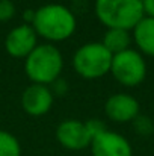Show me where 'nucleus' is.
Returning <instances> with one entry per match:
<instances>
[{"label": "nucleus", "instance_id": "f257e3e1", "mask_svg": "<svg viewBox=\"0 0 154 156\" xmlns=\"http://www.w3.org/2000/svg\"><path fill=\"white\" fill-rule=\"evenodd\" d=\"M30 26L38 37L51 43H59L74 34L77 21L67 6L60 3H47L35 11Z\"/></svg>", "mask_w": 154, "mask_h": 156}, {"label": "nucleus", "instance_id": "f03ea898", "mask_svg": "<svg viewBox=\"0 0 154 156\" xmlns=\"http://www.w3.org/2000/svg\"><path fill=\"white\" fill-rule=\"evenodd\" d=\"M63 58L56 46L50 43L38 44L24 61V71L32 83L51 85L60 77Z\"/></svg>", "mask_w": 154, "mask_h": 156}, {"label": "nucleus", "instance_id": "7ed1b4c3", "mask_svg": "<svg viewBox=\"0 0 154 156\" xmlns=\"http://www.w3.org/2000/svg\"><path fill=\"white\" fill-rule=\"evenodd\" d=\"M94 9L107 29L133 30L145 17L142 0H95Z\"/></svg>", "mask_w": 154, "mask_h": 156}, {"label": "nucleus", "instance_id": "20e7f679", "mask_svg": "<svg viewBox=\"0 0 154 156\" xmlns=\"http://www.w3.org/2000/svg\"><path fill=\"white\" fill-rule=\"evenodd\" d=\"M113 55L101 43L80 46L73 56V67L83 79H98L110 71Z\"/></svg>", "mask_w": 154, "mask_h": 156}, {"label": "nucleus", "instance_id": "39448f33", "mask_svg": "<svg viewBox=\"0 0 154 156\" xmlns=\"http://www.w3.org/2000/svg\"><path fill=\"white\" fill-rule=\"evenodd\" d=\"M110 73L124 87H136L142 83L147 76V62L144 55L135 49H127L113 55Z\"/></svg>", "mask_w": 154, "mask_h": 156}, {"label": "nucleus", "instance_id": "423d86ee", "mask_svg": "<svg viewBox=\"0 0 154 156\" xmlns=\"http://www.w3.org/2000/svg\"><path fill=\"white\" fill-rule=\"evenodd\" d=\"M56 140L57 143L68 150H82L91 146L92 138L89 136L86 126L80 120H63L56 127Z\"/></svg>", "mask_w": 154, "mask_h": 156}, {"label": "nucleus", "instance_id": "0eeeda50", "mask_svg": "<svg viewBox=\"0 0 154 156\" xmlns=\"http://www.w3.org/2000/svg\"><path fill=\"white\" fill-rule=\"evenodd\" d=\"M38 35L29 23L15 26L5 38V49L12 58H27L30 52L38 46Z\"/></svg>", "mask_w": 154, "mask_h": 156}, {"label": "nucleus", "instance_id": "6e6552de", "mask_svg": "<svg viewBox=\"0 0 154 156\" xmlns=\"http://www.w3.org/2000/svg\"><path fill=\"white\" fill-rule=\"evenodd\" d=\"M92 156H133V149L125 136L113 130H104L91 141Z\"/></svg>", "mask_w": 154, "mask_h": 156}, {"label": "nucleus", "instance_id": "1a4fd4ad", "mask_svg": "<svg viewBox=\"0 0 154 156\" xmlns=\"http://www.w3.org/2000/svg\"><path fill=\"white\" fill-rule=\"evenodd\" d=\"M139 102L127 93H116L110 96L104 103V112L109 120L116 123L133 121L139 115Z\"/></svg>", "mask_w": 154, "mask_h": 156}, {"label": "nucleus", "instance_id": "9d476101", "mask_svg": "<svg viewBox=\"0 0 154 156\" xmlns=\"http://www.w3.org/2000/svg\"><path fill=\"white\" fill-rule=\"evenodd\" d=\"M21 106L32 117L46 115L53 106V93L47 85L32 83L21 94Z\"/></svg>", "mask_w": 154, "mask_h": 156}, {"label": "nucleus", "instance_id": "9b49d317", "mask_svg": "<svg viewBox=\"0 0 154 156\" xmlns=\"http://www.w3.org/2000/svg\"><path fill=\"white\" fill-rule=\"evenodd\" d=\"M133 41L139 53L154 58V18L144 17L133 27Z\"/></svg>", "mask_w": 154, "mask_h": 156}, {"label": "nucleus", "instance_id": "f8f14e48", "mask_svg": "<svg viewBox=\"0 0 154 156\" xmlns=\"http://www.w3.org/2000/svg\"><path fill=\"white\" fill-rule=\"evenodd\" d=\"M101 44L112 53H121L127 49H130L132 44V35L130 30H124V29H107L104 37H103Z\"/></svg>", "mask_w": 154, "mask_h": 156}, {"label": "nucleus", "instance_id": "ddd939ff", "mask_svg": "<svg viewBox=\"0 0 154 156\" xmlns=\"http://www.w3.org/2000/svg\"><path fill=\"white\" fill-rule=\"evenodd\" d=\"M0 156H21V146L11 132L0 130Z\"/></svg>", "mask_w": 154, "mask_h": 156}, {"label": "nucleus", "instance_id": "4468645a", "mask_svg": "<svg viewBox=\"0 0 154 156\" xmlns=\"http://www.w3.org/2000/svg\"><path fill=\"white\" fill-rule=\"evenodd\" d=\"M132 126H133V130L141 136H150L151 133H154V121L147 115L139 114L132 121Z\"/></svg>", "mask_w": 154, "mask_h": 156}, {"label": "nucleus", "instance_id": "2eb2a0df", "mask_svg": "<svg viewBox=\"0 0 154 156\" xmlns=\"http://www.w3.org/2000/svg\"><path fill=\"white\" fill-rule=\"evenodd\" d=\"M15 15V5L12 0H0V21H8Z\"/></svg>", "mask_w": 154, "mask_h": 156}, {"label": "nucleus", "instance_id": "dca6fc26", "mask_svg": "<svg viewBox=\"0 0 154 156\" xmlns=\"http://www.w3.org/2000/svg\"><path fill=\"white\" fill-rule=\"evenodd\" d=\"M85 126H86V130H88V133H89L91 138L100 135L101 132L106 130L104 123H103L101 120H97V118H91V120H88V121L85 123Z\"/></svg>", "mask_w": 154, "mask_h": 156}, {"label": "nucleus", "instance_id": "f3484780", "mask_svg": "<svg viewBox=\"0 0 154 156\" xmlns=\"http://www.w3.org/2000/svg\"><path fill=\"white\" fill-rule=\"evenodd\" d=\"M51 85L54 87V88H50L51 93L54 91V93H57V94H63V93L67 91V83H65V80H63V79H60V77H59V79H56Z\"/></svg>", "mask_w": 154, "mask_h": 156}, {"label": "nucleus", "instance_id": "a211bd4d", "mask_svg": "<svg viewBox=\"0 0 154 156\" xmlns=\"http://www.w3.org/2000/svg\"><path fill=\"white\" fill-rule=\"evenodd\" d=\"M142 6H144L145 17L154 18V0H142Z\"/></svg>", "mask_w": 154, "mask_h": 156}]
</instances>
